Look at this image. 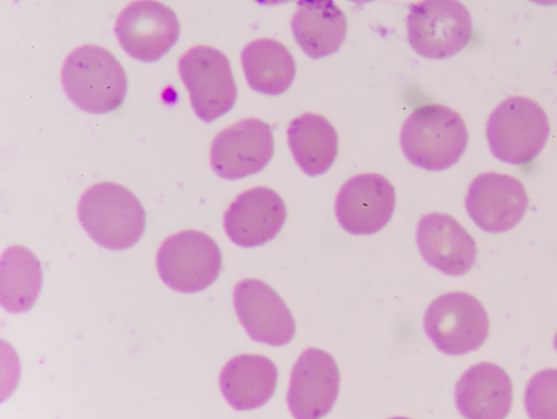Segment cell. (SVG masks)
Segmentation results:
<instances>
[{"label": "cell", "instance_id": "cell-25", "mask_svg": "<svg viewBox=\"0 0 557 419\" xmlns=\"http://www.w3.org/2000/svg\"><path fill=\"white\" fill-rule=\"evenodd\" d=\"M536 4H541V5H556L557 4V0H530Z\"/></svg>", "mask_w": 557, "mask_h": 419}, {"label": "cell", "instance_id": "cell-11", "mask_svg": "<svg viewBox=\"0 0 557 419\" xmlns=\"http://www.w3.org/2000/svg\"><path fill=\"white\" fill-rule=\"evenodd\" d=\"M396 204L395 188L379 173H362L341 188L335 212L342 227L354 235H371L392 219Z\"/></svg>", "mask_w": 557, "mask_h": 419}, {"label": "cell", "instance_id": "cell-12", "mask_svg": "<svg viewBox=\"0 0 557 419\" xmlns=\"http://www.w3.org/2000/svg\"><path fill=\"white\" fill-rule=\"evenodd\" d=\"M528 205L523 184L511 175L495 172L476 176L466 198L470 218L490 233H503L518 225Z\"/></svg>", "mask_w": 557, "mask_h": 419}, {"label": "cell", "instance_id": "cell-9", "mask_svg": "<svg viewBox=\"0 0 557 419\" xmlns=\"http://www.w3.org/2000/svg\"><path fill=\"white\" fill-rule=\"evenodd\" d=\"M115 35L134 59L154 62L176 44L181 24L176 13L158 0H135L119 14Z\"/></svg>", "mask_w": 557, "mask_h": 419}, {"label": "cell", "instance_id": "cell-27", "mask_svg": "<svg viewBox=\"0 0 557 419\" xmlns=\"http://www.w3.org/2000/svg\"><path fill=\"white\" fill-rule=\"evenodd\" d=\"M554 345H555V348L557 349V333L555 335Z\"/></svg>", "mask_w": 557, "mask_h": 419}, {"label": "cell", "instance_id": "cell-2", "mask_svg": "<svg viewBox=\"0 0 557 419\" xmlns=\"http://www.w3.org/2000/svg\"><path fill=\"white\" fill-rule=\"evenodd\" d=\"M61 81L70 100L90 113L117 109L127 93V76L120 61L108 49L85 45L65 59Z\"/></svg>", "mask_w": 557, "mask_h": 419}, {"label": "cell", "instance_id": "cell-26", "mask_svg": "<svg viewBox=\"0 0 557 419\" xmlns=\"http://www.w3.org/2000/svg\"><path fill=\"white\" fill-rule=\"evenodd\" d=\"M349 1L358 3V4H364V3L372 2L374 0H349Z\"/></svg>", "mask_w": 557, "mask_h": 419}, {"label": "cell", "instance_id": "cell-24", "mask_svg": "<svg viewBox=\"0 0 557 419\" xmlns=\"http://www.w3.org/2000/svg\"><path fill=\"white\" fill-rule=\"evenodd\" d=\"M255 1L258 2L259 4H263V5H276V4L287 3L293 0H255Z\"/></svg>", "mask_w": 557, "mask_h": 419}, {"label": "cell", "instance_id": "cell-22", "mask_svg": "<svg viewBox=\"0 0 557 419\" xmlns=\"http://www.w3.org/2000/svg\"><path fill=\"white\" fill-rule=\"evenodd\" d=\"M41 285V264L29 249L13 245L2 252L0 303L8 312L28 311L37 301Z\"/></svg>", "mask_w": 557, "mask_h": 419}, {"label": "cell", "instance_id": "cell-13", "mask_svg": "<svg viewBox=\"0 0 557 419\" xmlns=\"http://www.w3.org/2000/svg\"><path fill=\"white\" fill-rule=\"evenodd\" d=\"M233 299L238 319L253 341L283 346L294 338L296 322L292 311L269 284L243 280L235 286Z\"/></svg>", "mask_w": 557, "mask_h": 419}, {"label": "cell", "instance_id": "cell-19", "mask_svg": "<svg viewBox=\"0 0 557 419\" xmlns=\"http://www.w3.org/2000/svg\"><path fill=\"white\" fill-rule=\"evenodd\" d=\"M292 30L304 52L320 59L341 48L347 34V19L334 0H298Z\"/></svg>", "mask_w": 557, "mask_h": 419}, {"label": "cell", "instance_id": "cell-17", "mask_svg": "<svg viewBox=\"0 0 557 419\" xmlns=\"http://www.w3.org/2000/svg\"><path fill=\"white\" fill-rule=\"evenodd\" d=\"M456 405L471 419H502L512 405V382L498 365L480 362L470 367L455 389Z\"/></svg>", "mask_w": 557, "mask_h": 419}, {"label": "cell", "instance_id": "cell-4", "mask_svg": "<svg viewBox=\"0 0 557 419\" xmlns=\"http://www.w3.org/2000/svg\"><path fill=\"white\" fill-rule=\"evenodd\" d=\"M549 121L534 100L516 96L500 102L486 124V137L493 155L509 164L532 162L546 145Z\"/></svg>", "mask_w": 557, "mask_h": 419}, {"label": "cell", "instance_id": "cell-14", "mask_svg": "<svg viewBox=\"0 0 557 419\" xmlns=\"http://www.w3.org/2000/svg\"><path fill=\"white\" fill-rule=\"evenodd\" d=\"M341 385V374L334 357L319 348H308L292 370L287 403L298 419H313L332 410Z\"/></svg>", "mask_w": 557, "mask_h": 419}, {"label": "cell", "instance_id": "cell-8", "mask_svg": "<svg viewBox=\"0 0 557 419\" xmlns=\"http://www.w3.org/2000/svg\"><path fill=\"white\" fill-rule=\"evenodd\" d=\"M178 72L196 114L212 122L227 113L237 99V87L227 57L210 46H195L178 61Z\"/></svg>", "mask_w": 557, "mask_h": 419}, {"label": "cell", "instance_id": "cell-3", "mask_svg": "<svg viewBox=\"0 0 557 419\" xmlns=\"http://www.w3.org/2000/svg\"><path fill=\"white\" fill-rule=\"evenodd\" d=\"M78 220L100 246L123 250L135 245L146 226V213L139 199L123 185L101 182L81 197Z\"/></svg>", "mask_w": 557, "mask_h": 419}, {"label": "cell", "instance_id": "cell-7", "mask_svg": "<svg viewBox=\"0 0 557 419\" xmlns=\"http://www.w3.org/2000/svg\"><path fill=\"white\" fill-rule=\"evenodd\" d=\"M424 330L437 349L458 356L483 345L488 336L490 319L482 303L473 295L451 292L429 306Z\"/></svg>", "mask_w": 557, "mask_h": 419}, {"label": "cell", "instance_id": "cell-15", "mask_svg": "<svg viewBox=\"0 0 557 419\" xmlns=\"http://www.w3.org/2000/svg\"><path fill=\"white\" fill-rule=\"evenodd\" d=\"M287 217L283 198L272 188L259 186L245 190L224 214L230 239L242 247H255L272 241Z\"/></svg>", "mask_w": 557, "mask_h": 419}, {"label": "cell", "instance_id": "cell-6", "mask_svg": "<svg viewBox=\"0 0 557 419\" xmlns=\"http://www.w3.org/2000/svg\"><path fill=\"white\" fill-rule=\"evenodd\" d=\"M222 255L215 241L205 232L186 230L169 236L157 252L162 281L182 293L209 287L219 276Z\"/></svg>", "mask_w": 557, "mask_h": 419}, {"label": "cell", "instance_id": "cell-1", "mask_svg": "<svg viewBox=\"0 0 557 419\" xmlns=\"http://www.w3.org/2000/svg\"><path fill=\"white\" fill-rule=\"evenodd\" d=\"M468 128L461 115L440 103L418 107L401 128L400 145L406 158L429 171L450 168L468 145Z\"/></svg>", "mask_w": 557, "mask_h": 419}, {"label": "cell", "instance_id": "cell-21", "mask_svg": "<svg viewBox=\"0 0 557 419\" xmlns=\"http://www.w3.org/2000/svg\"><path fill=\"white\" fill-rule=\"evenodd\" d=\"M242 65L248 85L265 95L286 91L296 76V62L292 52L271 38L256 39L242 52Z\"/></svg>", "mask_w": 557, "mask_h": 419}, {"label": "cell", "instance_id": "cell-18", "mask_svg": "<svg viewBox=\"0 0 557 419\" xmlns=\"http://www.w3.org/2000/svg\"><path fill=\"white\" fill-rule=\"evenodd\" d=\"M278 379L275 363L268 357L243 354L222 369L220 387L226 402L236 410L263 406L273 396Z\"/></svg>", "mask_w": 557, "mask_h": 419}, {"label": "cell", "instance_id": "cell-5", "mask_svg": "<svg viewBox=\"0 0 557 419\" xmlns=\"http://www.w3.org/2000/svg\"><path fill=\"white\" fill-rule=\"evenodd\" d=\"M408 41L420 56L445 59L461 51L473 34L472 19L459 0H421L409 8Z\"/></svg>", "mask_w": 557, "mask_h": 419}, {"label": "cell", "instance_id": "cell-20", "mask_svg": "<svg viewBox=\"0 0 557 419\" xmlns=\"http://www.w3.org/2000/svg\"><path fill=\"white\" fill-rule=\"evenodd\" d=\"M288 145L300 169L310 176L324 174L338 153V135L323 115L306 112L287 130Z\"/></svg>", "mask_w": 557, "mask_h": 419}, {"label": "cell", "instance_id": "cell-10", "mask_svg": "<svg viewBox=\"0 0 557 419\" xmlns=\"http://www.w3.org/2000/svg\"><path fill=\"white\" fill-rule=\"evenodd\" d=\"M271 126L256 118L243 119L222 130L213 139L210 162L225 180H239L262 171L273 157Z\"/></svg>", "mask_w": 557, "mask_h": 419}, {"label": "cell", "instance_id": "cell-23", "mask_svg": "<svg viewBox=\"0 0 557 419\" xmlns=\"http://www.w3.org/2000/svg\"><path fill=\"white\" fill-rule=\"evenodd\" d=\"M524 404L532 418H557V369H545L531 378Z\"/></svg>", "mask_w": 557, "mask_h": 419}, {"label": "cell", "instance_id": "cell-16", "mask_svg": "<svg viewBox=\"0 0 557 419\" xmlns=\"http://www.w3.org/2000/svg\"><path fill=\"white\" fill-rule=\"evenodd\" d=\"M417 243L423 259L448 275H462L475 263L473 237L451 215L431 212L418 224Z\"/></svg>", "mask_w": 557, "mask_h": 419}]
</instances>
